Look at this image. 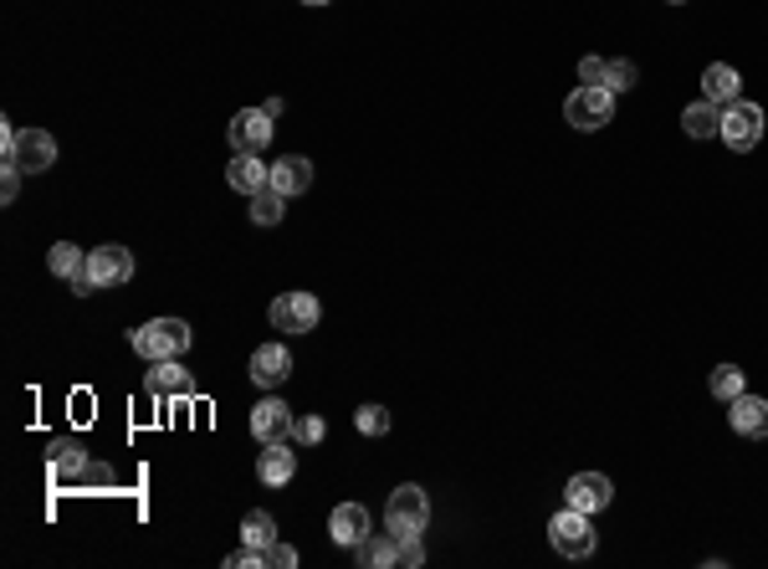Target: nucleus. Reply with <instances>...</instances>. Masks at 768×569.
<instances>
[{
    "mask_svg": "<svg viewBox=\"0 0 768 569\" xmlns=\"http://www.w3.org/2000/svg\"><path fill=\"white\" fill-rule=\"evenodd\" d=\"M195 344V329L185 318H149L133 329V354L144 364L154 360H185V349Z\"/></svg>",
    "mask_w": 768,
    "mask_h": 569,
    "instance_id": "f257e3e1",
    "label": "nucleus"
},
{
    "mask_svg": "<svg viewBox=\"0 0 768 569\" xmlns=\"http://www.w3.org/2000/svg\"><path fill=\"white\" fill-rule=\"evenodd\" d=\"M0 160L21 165L26 175H46V169L57 165V139L46 134V129H15V123H6L0 129Z\"/></svg>",
    "mask_w": 768,
    "mask_h": 569,
    "instance_id": "f03ea898",
    "label": "nucleus"
},
{
    "mask_svg": "<svg viewBox=\"0 0 768 569\" xmlns=\"http://www.w3.org/2000/svg\"><path fill=\"white\" fill-rule=\"evenodd\" d=\"M563 119L574 123L579 134L605 129V123H615V92H610L605 83H579V88L563 98Z\"/></svg>",
    "mask_w": 768,
    "mask_h": 569,
    "instance_id": "7ed1b4c3",
    "label": "nucleus"
},
{
    "mask_svg": "<svg viewBox=\"0 0 768 569\" xmlns=\"http://www.w3.org/2000/svg\"><path fill=\"white\" fill-rule=\"evenodd\" d=\"M384 528H390L395 539L426 534V528H430V497H426V488L399 482L395 493H390V503H384Z\"/></svg>",
    "mask_w": 768,
    "mask_h": 569,
    "instance_id": "20e7f679",
    "label": "nucleus"
},
{
    "mask_svg": "<svg viewBox=\"0 0 768 569\" xmlns=\"http://www.w3.org/2000/svg\"><path fill=\"white\" fill-rule=\"evenodd\" d=\"M717 139H723L733 154H754L758 144H764V108L748 103V98L727 103V108H723V129H717Z\"/></svg>",
    "mask_w": 768,
    "mask_h": 569,
    "instance_id": "39448f33",
    "label": "nucleus"
},
{
    "mask_svg": "<svg viewBox=\"0 0 768 569\" xmlns=\"http://www.w3.org/2000/svg\"><path fill=\"white\" fill-rule=\"evenodd\" d=\"M548 544L559 549L563 559H590L594 555V524H590V513H579L563 503V513H553L548 518Z\"/></svg>",
    "mask_w": 768,
    "mask_h": 569,
    "instance_id": "423d86ee",
    "label": "nucleus"
},
{
    "mask_svg": "<svg viewBox=\"0 0 768 569\" xmlns=\"http://www.w3.org/2000/svg\"><path fill=\"white\" fill-rule=\"evenodd\" d=\"M266 318H272L277 333H312L323 324V303L312 298V293H282V298H272Z\"/></svg>",
    "mask_w": 768,
    "mask_h": 569,
    "instance_id": "0eeeda50",
    "label": "nucleus"
},
{
    "mask_svg": "<svg viewBox=\"0 0 768 569\" xmlns=\"http://www.w3.org/2000/svg\"><path fill=\"white\" fill-rule=\"evenodd\" d=\"M293 426H297L293 405L277 401V395H266V401L252 405V436L262 441V447H272V441H293Z\"/></svg>",
    "mask_w": 768,
    "mask_h": 569,
    "instance_id": "6e6552de",
    "label": "nucleus"
},
{
    "mask_svg": "<svg viewBox=\"0 0 768 569\" xmlns=\"http://www.w3.org/2000/svg\"><path fill=\"white\" fill-rule=\"evenodd\" d=\"M610 497H615V482H610L605 472H574L569 488H563V503L579 513H590V518L610 508Z\"/></svg>",
    "mask_w": 768,
    "mask_h": 569,
    "instance_id": "1a4fd4ad",
    "label": "nucleus"
},
{
    "mask_svg": "<svg viewBox=\"0 0 768 569\" xmlns=\"http://www.w3.org/2000/svg\"><path fill=\"white\" fill-rule=\"evenodd\" d=\"M144 390L154 401H190L195 395V375L179 360H154L144 375Z\"/></svg>",
    "mask_w": 768,
    "mask_h": 569,
    "instance_id": "9d476101",
    "label": "nucleus"
},
{
    "mask_svg": "<svg viewBox=\"0 0 768 569\" xmlns=\"http://www.w3.org/2000/svg\"><path fill=\"white\" fill-rule=\"evenodd\" d=\"M88 277L98 287H123L133 277V252H129V247H119V241L92 247V252H88Z\"/></svg>",
    "mask_w": 768,
    "mask_h": 569,
    "instance_id": "9b49d317",
    "label": "nucleus"
},
{
    "mask_svg": "<svg viewBox=\"0 0 768 569\" xmlns=\"http://www.w3.org/2000/svg\"><path fill=\"white\" fill-rule=\"evenodd\" d=\"M272 113L266 108H241L237 119H231V129H226V139H231V150H246V154H262L266 144H272Z\"/></svg>",
    "mask_w": 768,
    "mask_h": 569,
    "instance_id": "f8f14e48",
    "label": "nucleus"
},
{
    "mask_svg": "<svg viewBox=\"0 0 768 569\" xmlns=\"http://www.w3.org/2000/svg\"><path fill=\"white\" fill-rule=\"evenodd\" d=\"M226 185H231V190H241V195H256V190H266V185H272V165H266L262 154L237 150V154H231V165H226Z\"/></svg>",
    "mask_w": 768,
    "mask_h": 569,
    "instance_id": "ddd939ff",
    "label": "nucleus"
},
{
    "mask_svg": "<svg viewBox=\"0 0 768 569\" xmlns=\"http://www.w3.org/2000/svg\"><path fill=\"white\" fill-rule=\"evenodd\" d=\"M287 375H293V349H287V344H277V339H272V344H262L252 354V385L277 390Z\"/></svg>",
    "mask_w": 768,
    "mask_h": 569,
    "instance_id": "4468645a",
    "label": "nucleus"
},
{
    "mask_svg": "<svg viewBox=\"0 0 768 569\" xmlns=\"http://www.w3.org/2000/svg\"><path fill=\"white\" fill-rule=\"evenodd\" d=\"M727 420H733V431L748 436V441H764L768 436V401L764 395H748L743 390L738 401H727Z\"/></svg>",
    "mask_w": 768,
    "mask_h": 569,
    "instance_id": "2eb2a0df",
    "label": "nucleus"
},
{
    "mask_svg": "<svg viewBox=\"0 0 768 569\" xmlns=\"http://www.w3.org/2000/svg\"><path fill=\"white\" fill-rule=\"evenodd\" d=\"M293 472H297L293 441H272V447H262V457H256V478H262V488H282V482H293Z\"/></svg>",
    "mask_w": 768,
    "mask_h": 569,
    "instance_id": "dca6fc26",
    "label": "nucleus"
},
{
    "mask_svg": "<svg viewBox=\"0 0 768 569\" xmlns=\"http://www.w3.org/2000/svg\"><path fill=\"white\" fill-rule=\"evenodd\" d=\"M328 534H333V544L354 549V544L370 534V508H364V503H339V508L328 513Z\"/></svg>",
    "mask_w": 768,
    "mask_h": 569,
    "instance_id": "f3484780",
    "label": "nucleus"
},
{
    "mask_svg": "<svg viewBox=\"0 0 768 569\" xmlns=\"http://www.w3.org/2000/svg\"><path fill=\"white\" fill-rule=\"evenodd\" d=\"M272 190H282L287 200L293 195H308L312 190V165L303 154H282L277 165H272Z\"/></svg>",
    "mask_w": 768,
    "mask_h": 569,
    "instance_id": "a211bd4d",
    "label": "nucleus"
},
{
    "mask_svg": "<svg viewBox=\"0 0 768 569\" xmlns=\"http://www.w3.org/2000/svg\"><path fill=\"white\" fill-rule=\"evenodd\" d=\"M738 92H743L738 67H727V62H712L707 73H702V98H707V103L727 108V103H738Z\"/></svg>",
    "mask_w": 768,
    "mask_h": 569,
    "instance_id": "6ab92c4d",
    "label": "nucleus"
},
{
    "mask_svg": "<svg viewBox=\"0 0 768 569\" xmlns=\"http://www.w3.org/2000/svg\"><path fill=\"white\" fill-rule=\"evenodd\" d=\"M354 565H364V569H390V565H399V539L384 528V534H364V539L354 544Z\"/></svg>",
    "mask_w": 768,
    "mask_h": 569,
    "instance_id": "aec40b11",
    "label": "nucleus"
},
{
    "mask_svg": "<svg viewBox=\"0 0 768 569\" xmlns=\"http://www.w3.org/2000/svg\"><path fill=\"white\" fill-rule=\"evenodd\" d=\"M681 129H687V139H717L723 108L707 103V98H696V103H687V113H681Z\"/></svg>",
    "mask_w": 768,
    "mask_h": 569,
    "instance_id": "412c9836",
    "label": "nucleus"
},
{
    "mask_svg": "<svg viewBox=\"0 0 768 569\" xmlns=\"http://www.w3.org/2000/svg\"><path fill=\"white\" fill-rule=\"evenodd\" d=\"M46 272H52V277H62V283H77V277L88 272V252H83V247H73V241H57V247L46 252Z\"/></svg>",
    "mask_w": 768,
    "mask_h": 569,
    "instance_id": "4be33fe9",
    "label": "nucleus"
},
{
    "mask_svg": "<svg viewBox=\"0 0 768 569\" xmlns=\"http://www.w3.org/2000/svg\"><path fill=\"white\" fill-rule=\"evenodd\" d=\"M241 544H252V549H272L277 544V518L266 508H252L241 518Z\"/></svg>",
    "mask_w": 768,
    "mask_h": 569,
    "instance_id": "5701e85b",
    "label": "nucleus"
},
{
    "mask_svg": "<svg viewBox=\"0 0 768 569\" xmlns=\"http://www.w3.org/2000/svg\"><path fill=\"white\" fill-rule=\"evenodd\" d=\"M707 390H712V401H738L743 390H748V375H743L738 364H717V370H712L707 375Z\"/></svg>",
    "mask_w": 768,
    "mask_h": 569,
    "instance_id": "b1692460",
    "label": "nucleus"
},
{
    "mask_svg": "<svg viewBox=\"0 0 768 569\" xmlns=\"http://www.w3.org/2000/svg\"><path fill=\"white\" fill-rule=\"evenodd\" d=\"M282 200H287V195L272 190V185H266V190H256L252 195V221L256 226H277L282 216H287V206H282Z\"/></svg>",
    "mask_w": 768,
    "mask_h": 569,
    "instance_id": "393cba45",
    "label": "nucleus"
},
{
    "mask_svg": "<svg viewBox=\"0 0 768 569\" xmlns=\"http://www.w3.org/2000/svg\"><path fill=\"white\" fill-rule=\"evenodd\" d=\"M640 83V73H636V62H625V57H615L605 67V88L615 92V98H621V92H630Z\"/></svg>",
    "mask_w": 768,
    "mask_h": 569,
    "instance_id": "a878e982",
    "label": "nucleus"
},
{
    "mask_svg": "<svg viewBox=\"0 0 768 569\" xmlns=\"http://www.w3.org/2000/svg\"><path fill=\"white\" fill-rule=\"evenodd\" d=\"M52 467H57V478H67V472H83V441H57L52 447Z\"/></svg>",
    "mask_w": 768,
    "mask_h": 569,
    "instance_id": "bb28decb",
    "label": "nucleus"
},
{
    "mask_svg": "<svg viewBox=\"0 0 768 569\" xmlns=\"http://www.w3.org/2000/svg\"><path fill=\"white\" fill-rule=\"evenodd\" d=\"M328 436V420L323 416H297V426H293V447H318Z\"/></svg>",
    "mask_w": 768,
    "mask_h": 569,
    "instance_id": "cd10ccee",
    "label": "nucleus"
},
{
    "mask_svg": "<svg viewBox=\"0 0 768 569\" xmlns=\"http://www.w3.org/2000/svg\"><path fill=\"white\" fill-rule=\"evenodd\" d=\"M354 426L364 436H384L390 431V411H384V405H359L354 411Z\"/></svg>",
    "mask_w": 768,
    "mask_h": 569,
    "instance_id": "c85d7f7f",
    "label": "nucleus"
},
{
    "mask_svg": "<svg viewBox=\"0 0 768 569\" xmlns=\"http://www.w3.org/2000/svg\"><path fill=\"white\" fill-rule=\"evenodd\" d=\"M21 175H26L21 165L0 160V200H6V206H15V195H21Z\"/></svg>",
    "mask_w": 768,
    "mask_h": 569,
    "instance_id": "c756f323",
    "label": "nucleus"
},
{
    "mask_svg": "<svg viewBox=\"0 0 768 569\" xmlns=\"http://www.w3.org/2000/svg\"><path fill=\"white\" fill-rule=\"evenodd\" d=\"M399 565H405V569H420V565H426V544H420V534L399 539Z\"/></svg>",
    "mask_w": 768,
    "mask_h": 569,
    "instance_id": "7c9ffc66",
    "label": "nucleus"
},
{
    "mask_svg": "<svg viewBox=\"0 0 768 569\" xmlns=\"http://www.w3.org/2000/svg\"><path fill=\"white\" fill-rule=\"evenodd\" d=\"M297 565V549H293V544H272V549H266V569H293Z\"/></svg>",
    "mask_w": 768,
    "mask_h": 569,
    "instance_id": "2f4dec72",
    "label": "nucleus"
},
{
    "mask_svg": "<svg viewBox=\"0 0 768 569\" xmlns=\"http://www.w3.org/2000/svg\"><path fill=\"white\" fill-rule=\"evenodd\" d=\"M605 67H610L605 57H584L579 62V83H605Z\"/></svg>",
    "mask_w": 768,
    "mask_h": 569,
    "instance_id": "473e14b6",
    "label": "nucleus"
},
{
    "mask_svg": "<svg viewBox=\"0 0 768 569\" xmlns=\"http://www.w3.org/2000/svg\"><path fill=\"white\" fill-rule=\"evenodd\" d=\"M303 6H333V0H303Z\"/></svg>",
    "mask_w": 768,
    "mask_h": 569,
    "instance_id": "72a5a7b5",
    "label": "nucleus"
},
{
    "mask_svg": "<svg viewBox=\"0 0 768 569\" xmlns=\"http://www.w3.org/2000/svg\"><path fill=\"white\" fill-rule=\"evenodd\" d=\"M666 6H687V0H666Z\"/></svg>",
    "mask_w": 768,
    "mask_h": 569,
    "instance_id": "f704fd0d",
    "label": "nucleus"
}]
</instances>
